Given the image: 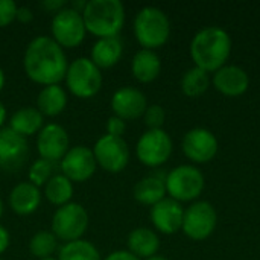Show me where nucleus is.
<instances>
[{
  "mask_svg": "<svg viewBox=\"0 0 260 260\" xmlns=\"http://www.w3.org/2000/svg\"><path fill=\"white\" fill-rule=\"evenodd\" d=\"M186 157L195 163H207L218 152V140L206 128H193L183 139Z\"/></svg>",
  "mask_w": 260,
  "mask_h": 260,
  "instance_id": "15",
  "label": "nucleus"
},
{
  "mask_svg": "<svg viewBox=\"0 0 260 260\" xmlns=\"http://www.w3.org/2000/svg\"><path fill=\"white\" fill-rule=\"evenodd\" d=\"M6 117H8L6 107H5V104L0 101V129L3 128V125H5V122H6Z\"/></svg>",
  "mask_w": 260,
  "mask_h": 260,
  "instance_id": "38",
  "label": "nucleus"
},
{
  "mask_svg": "<svg viewBox=\"0 0 260 260\" xmlns=\"http://www.w3.org/2000/svg\"><path fill=\"white\" fill-rule=\"evenodd\" d=\"M166 177H158V175H149L142 178L136 186H134V198L137 203L145 204V206H155L166 197V184H165Z\"/></svg>",
  "mask_w": 260,
  "mask_h": 260,
  "instance_id": "25",
  "label": "nucleus"
},
{
  "mask_svg": "<svg viewBox=\"0 0 260 260\" xmlns=\"http://www.w3.org/2000/svg\"><path fill=\"white\" fill-rule=\"evenodd\" d=\"M67 107V93L59 85H46L40 90L37 96V110L47 117H55L61 114Z\"/></svg>",
  "mask_w": 260,
  "mask_h": 260,
  "instance_id": "24",
  "label": "nucleus"
},
{
  "mask_svg": "<svg viewBox=\"0 0 260 260\" xmlns=\"http://www.w3.org/2000/svg\"><path fill=\"white\" fill-rule=\"evenodd\" d=\"M134 35L143 49L154 50L163 46L171 35L168 15L155 6L142 8L134 18Z\"/></svg>",
  "mask_w": 260,
  "mask_h": 260,
  "instance_id": "4",
  "label": "nucleus"
},
{
  "mask_svg": "<svg viewBox=\"0 0 260 260\" xmlns=\"http://www.w3.org/2000/svg\"><path fill=\"white\" fill-rule=\"evenodd\" d=\"M81 14L87 32L98 38L117 37L125 23V6L120 0H90Z\"/></svg>",
  "mask_w": 260,
  "mask_h": 260,
  "instance_id": "3",
  "label": "nucleus"
},
{
  "mask_svg": "<svg viewBox=\"0 0 260 260\" xmlns=\"http://www.w3.org/2000/svg\"><path fill=\"white\" fill-rule=\"evenodd\" d=\"M148 108L146 96L143 91L134 87H122L117 88L111 96V110L114 116L126 120L139 119L145 114Z\"/></svg>",
  "mask_w": 260,
  "mask_h": 260,
  "instance_id": "16",
  "label": "nucleus"
},
{
  "mask_svg": "<svg viewBox=\"0 0 260 260\" xmlns=\"http://www.w3.org/2000/svg\"><path fill=\"white\" fill-rule=\"evenodd\" d=\"M43 193L40 187L34 186L29 181L18 183L12 187L8 197V204L11 210L20 216L32 215L41 204Z\"/></svg>",
  "mask_w": 260,
  "mask_h": 260,
  "instance_id": "19",
  "label": "nucleus"
},
{
  "mask_svg": "<svg viewBox=\"0 0 260 260\" xmlns=\"http://www.w3.org/2000/svg\"><path fill=\"white\" fill-rule=\"evenodd\" d=\"M102 260H140L139 257H136L133 253H129L128 250H117L110 253L105 259Z\"/></svg>",
  "mask_w": 260,
  "mask_h": 260,
  "instance_id": "36",
  "label": "nucleus"
},
{
  "mask_svg": "<svg viewBox=\"0 0 260 260\" xmlns=\"http://www.w3.org/2000/svg\"><path fill=\"white\" fill-rule=\"evenodd\" d=\"M9 244H11V235L8 229L0 224V254H3L9 248Z\"/></svg>",
  "mask_w": 260,
  "mask_h": 260,
  "instance_id": "37",
  "label": "nucleus"
},
{
  "mask_svg": "<svg viewBox=\"0 0 260 260\" xmlns=\"http://www.w3.org/2000/svg\"><path fill=\"white\" fill-rule=\"evenodd\" d=\"M5 82H6V76H5L3 69L0 67V91H2V90H3V87H5Z\"/></svg>",
  "mask_w": 260,
  "mask_h": 260,
  "instance_id": "39",
  "label": "nucleus"
},
{
  "mask_svg": "<svg viewBox=\"0 0 260 260\" xmlns=\"http://www.w3.org/2000/svg\"><path fill=\"white\" fill-rule=\"evenodd\" d=\"M213 85L219 93L229 98H236L248 90V73L238 66H224L215 72Z\"/></svg>",
  "mask_w": 260,
  "mask_h": 260,
  "instance_id": "18",
  "label": "nucleus"
},
{
  "mask_svg": "<svg viewBox=\"0 0 260 260\" xmlns=\"http://www.w3.org/2000/svg\"><path fill=\"white\" fill-rule=\"evenodd\" d=\"M66 6H67L66 0H43L41 2V8L46 12H52V14H56L58 11H61Z\"/></svg>",
  "mask_w": 260,
  "mask_h": 260,
  "instance_id": "34",
  "label": "nucleus"
},
{
  "mask_svg": "<svg viewBox=\"0 0 260 260\" xmlns=\"http://www.w3.org/2000/svg\"><path fill=\"white\" fill-rule=\"evenodd\" d=\"M105 129H107V134L110 136H116V137H122L125 129H126V122L117 116H111L107 119V123H105Z\"/></svg>",
  "mask_w": 260,
  "mask_h": 260,
  "instance_id": "33",
  "label": "nucleus"
},
{
  "mask_svg": "<svg viewBox=\"0 0 260 260\" xmlns=\"http://www.w3.org/2000/svg\"><path fill=\"white\" fill-rule=\"evenodd\" d=\"M123 53V44L119 37L113 38H98L91 47L90 59L99 69H110L116 66Z\"/></svg>",
  "mask_w": 260,
  "mask_h": 260,
  "instance_id": "20",
  "label": "nucleus"
},
{
  "mask_svg": "<svg viewBox=\"0 0 260 260\" xmlns=\"http://www.w3.org/2000/svg\"><path fill=\"white\" fill-rule=\"evenodd\" d=\"M44 126V116L37 107H21L9 119V128L23 137L34 136Z\"/></svg>",
  "mask_w": 260,
  "mask_h": 260,
  "instance_id": "23",
  "label": "nucleus"
},
{
  "mask_svg": "<svg viewBox=\"0 0 260 260\" xmlns=\"http://www.w3.org/2000/svg\"><path fill=\"white\" fill-rule=\"evenodd\" d=\"M136 154L145 166H161L172 154V140L165 129H148L140 136L136 145Z\"/></svg>",
  "mask_w": 260,
  "mask_h": 260,
  "instance_id": "10",
  "label": "nucleus"
},
{
  "mask_svg": "<svg viewBox=\"0 0 260 260\" xmlns=\"http://www.w3.org/2000/svg\"><path fill=\"white\" fill-rule=\"evenodd\" d=\"M52 38L62 49H73L79 46L87 34L82 14L72 6H66L56 14H53L52 24Z\"/></svg>",
  "mask_w": 260,
  "mask_h": 260,
  "instance_id": "8",
  "label": "nucleus"
},
{
  "mask_svg": "<svg viewBox=\"0 0 260 260\" xmlns=\"http://www.w3.org/2000/svg\"><path fill=\"white\" fill-rule=\"evenodd\" d=\"M3 210H5V207H3V201L0 200V219H2V216H3Z\"/></svg>",
  "mask_w": 260,
  "mask_h": 260,
  "instance_id": "41",
  "label": "nucleus"
},
{
  "mask_svg": "<svg viewBox=\"0 0 260 260\" xmlns=\"http://www.w3.org/2000/svg\"><path fill=\"white\" fill-rule=\"evenodd\" d=\"M145 260H168L166 257H163V256H152V257H148V259H145Z\"/></svg>",
  "mask_w": 260,
  "mask_h": 260,
  "instance_id": "40",
  "label": "nucleus"
},
{
  "mask_svg": "<svg viewBox=\"0 0 260 260\" xmlns=\"http://www.w3.org/2000/svg\"><path fill=\"white\" fill-rule=\"evenodd\" d=\"M53 177V163L43 160V158H37L35 161H32L29 171H27V178L29 183H32L37 187H44V184Z\"/></svg>",
  "mask_w": 260,
  "mask_h": 260,
  "instance_id": "30",
  "label": "nucleus"
},
{
  "mask_svg": "<svg viewBox=\"0 0 260 260\" xmlns=\"http://www.w3.org/2000/svg\"><path fill=\"white\" fill-rule=\"evenodd\" d=\"M29 157V145L26 137L17 134L9 126L0 129V169L17 172Z\"/></svg>",
  "mask_w": 260,
  "mask_h": 260,
  "instance_id": "14",
  "label": "nucleus"
},
{
  "mask_svg": "<svg viewBox=\"0 0 260 260\" xmlns=\"http://www.w3.org/2000/svg\"><path fill=\"white\" fill-rule=\"evenodd\" d=\"M67 56L64 49L47 35L29 41L23 55V69L27 78L38 85L59 84L67 73Z\"/></svg>",
  "mask_w": 260,
  "mask_h": 260,
  "instance_id": "1",
  "label": "nucleus"
},
{
  "mask_svg": "<svg viewBox=\"0 0 260 260\" xmlns=\"http://www.w3.org/2000/svg\"><path fill=\"white\" fill-rule=\"evenodd\" d=\"M56 251H58V238L49 230L37 232L29 241V253L37 260L53 257Z\"/></svg>",
  "mask_w": 260,
  "mask_h": 260,
  "instance_id": "28",
  "label": "nucleus"
},
{
  "mask_svg": "<svg viewBox=\"0 0 260 260\" xmlns=\"http://www.w3.org/2000/svg\"><path fill=\"white\" fill-rule=\"evenodd\" d=\"M165 184L166 193H169L172 200L178 203L193 201L204 189V177L195 166L181 165L166 175Z\"/></svg>",
  "mask_w": 260,
  "mask_h": 260,
  "instance_id": "7",
  "label": "nucleus"
},
{
  "mask_svg": "<svg viewBox=\"0 0 260 260\" xmlns=\"http://www.w3.org/2000/svg\"><path fill=\"white\" fill-rule=\"evenodd\" d=\"M210 85L209 73L200 67L189 69L181 79V90L189 98H198L207 91Z\"/></svg>",
  "mask_w": 260,
  "mask_h": 260,
  "instance_id": "29",
  "label": "nucleus"
},
{
  "mask_svg": "<svg viewBox=\"0 0 260 260\" xmlns=\"http://www.w3.org/2000/svg\"><path fill=\"white\" fill-rule=\"evenodd\" d=\"M17 8L14 0H0V27H6L15 20Z\"/></svg>",
  "mask_w": 260,
  "mask_h": 260,
  "instance_id": "32",
  "label": "nucleus"
},
{
  "mask_svg": "<svg viewBox=\"0 0 260 260\" xmlns=\"http://www.w3.org/2000/svg\"><path fill=\"white\" fill-rule=\"evenodd\" d=\"M184 209L181 203L165 198L151 207V221L154 227L163 235H174L183 227Z\"/></svg>",
  "mask_w": 260,
  "mask_h": 260,
  "instance_id": "17",
  "label": "nucleus"
},
{
  "mask_svg": "<svg viewBox=\"0 0 260 260\" xmlns=\"http://www.w3.org/2000/svg\"><path fill=\"white\" fill-rule=\"evenodd\" d=\"M73 192V183L62 174L53 175L43 187V195L46 197V200L56 207L72 203Z\"/></svg>",
  "mask_w": 260,
  "mask_h": 260,
  "instance_id": "26",
  "label": "nucleus"
},
{
  "mask_svg": "<svg viewBox=\"0 0 260 260\" xmlns=\"http://www.w3.org/2000/svg\"><path fill=\"white\" fill-rule=\"evenodd\" d=\"M59 165L61 174L67 177L72 183H84L90 180L98 168L91 148H87L84 145L72 146L66 152Z\"/></svg>",
  "mask_w": 260,
  "mask_h": 260,
  "instance_id": "12",
  "label": "nucleus"
},
{
  "mask_svg": "<svg viewBox=\"0 0 260 260\" xmlns=\"http://www.w3.org/2000/svg\"><path fill=\"white\" fill-rule=\"evenodd\" d=\"M64 81L73 96L90 99L99 93L104 78L101 69L90 58L79 56L69 64Z\"/></svg>",
  "mask_w": 260,
  "mask_h": 260,
  "instance_id": "5",
  "label": "nucleus"
},
{
  "mask_svg": "<svg viewBox=\"0 0 260 260\" xmlns=\"http://www.w3.org/2000/svg\"><path fill=\"white\" fill-rule=\"evenodd\" d=\"M98 166L110 174L122 172L129 161V148L123 137L104 134L91 148Z\"/></svg>",
  "mask_w": 260,
  "mask_h": 260,
  "instance_id": "9",
  "label": "nucleus"
},
{
  "mask_svg": "<svg viewBox=\"0 0 260 260\" xmlns=\"http://www.w3.org/2000/svg\"><path fill=\"white\" fill-rule=\"evenodd\" d=\"M58 260H102L98 248L85 239L64 244L58 250Z\"/></svg>",
  "mask_w": 260,
  "mask_h": 260,
  "instance_id": "27",
  "label": "nucleus"
},
{
  "mask_svg": "<svg viewBox=\"0 0 260 260\" xmlns=\"http://www.w3.org/2000/svg\"><path fill=\"white\" fill-rule=\"evenodd\" d=\"M70 149L69 133L59 123H47L37 136V151L40 158L50 163L61 161L66 152Z\"/></svg>",
  "mask_w": 260,
  "mask_h": 260,
  "instance_id": "13",
  "label": "nucleus"
},
{
  "mask_svg": "<svg viewBox=\"0 0 260 260\" xmlns=\"http://www.w3.org/2000/svg\"><path fill=\"white\" fill-rule=\"evenodd\" d=\"M0 260H2V259H0Z\"/></svg>",
  "mask_w": 260,
  "mask_h": 260,
  "instance_id": "43",
  "label": "nucleus"
},
{
  "mask_svg": "<svg viewBox=\"0 0 260 260\" xmlns=\"http://www.w3.org/2000/svg\"><path fill=\"white\" fill-rule=\"evenodd\" d=\"M230 52L232 38L222 27L218 26L201 29L190 43V56L195 67H200L207 73L224 67Z\"/></svg>",
  "mask_w": 260,
  "mask_h": 260,
  "instance_id": "2",
  "label": "nucleus"
},
{
  "mask_svg": "<svg viewBox=\"0 0 260 260\" xmlns=\"http://www.w3.org/2000/svg\"><path fill=\"white\" fill-rule=\"evenodd\" d=\"M15 20H18L20 23H30L34 20V11L29 6H18L17 8V14H15Z\"/></svg>",
  "mask_w": 260,
  "mask_h": 260,
  "instance_id": "35",
  "label": "nucleus"
},
{
  "mask_svg": "<svg viewBox=\"0 0 260 260\" xmlns=\"http://www.w3.org/2000/svg\"><path fill=\"white\" fill-rule=\"evenodd\" d=\"M160 70H161L160 56L154 50H149V49H140L131 61L133 76L139 82H143V84H148L157 79V76L160 75Z\"/></svg>",
  "mask_w": 260,
  "mask_h": 260,
  "instance_id": "22",
  "label": "nucleus"
},
{
  "mask_svg": "<svg viewBox=\"0 0 260 260\" xmlns=\"http://www.w3.org/2000/svg\"><path fill=\"white\" fill-rule=\"evenodd\" d=\"M216 210L207 201L193 203L187 210H184L183 232L193 241L207 239L216 229Z\"/></svg>",
  "mask_w": 260,
  "mask_h": 260,
  "instance_id": "11",
  "label": "nucleus"
},
{
  "mask_svg": "<svg viewBox=\"0 0 260 260\" xmlns=\"http://www.w3.org/2000/svg\"><path fill=\"white\" fill-rule=\"evenodd\" d=\"M165 119H166V113L161 105H149L143 114L145 125L149 129H161Z\"/></svg>",
  "mask_w": 260,
  "mask_h": 260,
  "instance_id": "31",
  "label": "nucleus"
},
{
  "mask_svg": "<svg viewBox=\"0 0 260 260\" xmlns=\"http://www.w3.org/2000/svg\"><path fill=\"white\" fill-rule=\"evenodd\" d=\"M128 251L139 259H148L157 254L160 248V239L155 232L146 227L134 229L126 239Z\"/></svg>",
  "mask_w": 260,
  "mask_h": 260,
  "instance_id": "21",
  "label": "nucleus"
},
{
  "mask_svg": "<svg viewBox=\"0 0 260 260\" xmlns=\"http://www.w3.org/2000/svg\"><path fill=\"white\" fill-rule=\"evenodd\" d=\"M88 213L79 203H69L55 210L52 216V233L58 241L73 242L82 239L88 229Z\"/></svg>",
  "mask_w": 260,
  "mask_h": 260,
  "instance_id": "6",
  "label": "nucleus"
},
{
  "mask_svg": "<svg viewBox=\"0 0 260 260\" xmlns=\"http://www.w3.org/2000/svg\"><path fill=\"white\" fill-rule=\"evenodd\" d=\"M38 260H58V259H55V257H47V259H38Z\"/></svg>",
  "mask_w": 260,
  "mask_h": 260,
  "instance_id": "42",
  "label": "nucleus"
}]
</instances>
